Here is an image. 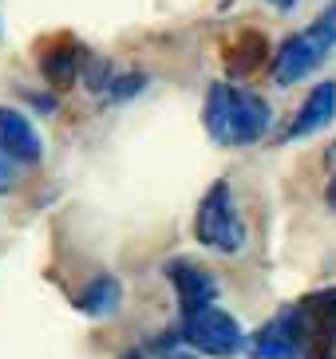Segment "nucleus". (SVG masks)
<instances>
[{
    "mask_svg": "<svg viewBox=\"0 0 336 359\" xmlns=\"http://www.w3.org/2000/svg\"><path fill=\"white\" fill-rule=\"evenodd\" d=\"M297 327L305 348H332L336 344V288H321V292L305 296L293 308Z\"/></svg>",
    "mask_w": 336,
    "mask_h": 359,
    "instance_id": "6",
    "label": "nucleus"
},
{
    "mask_svg": "<svg viewBox=\"0 0 336 359\" xmlns=\"http://www.w3.org/2000/svg\"><path fill=\"white\" fill-rule=\"evenodd\" d=\"M40 72H44V79H48V83L67 87L75 75L84 72V48H79V43H72V40L52 43V48L40 55Z\"/></svg>",
    "mask_w": 336,
    "mask_h": 359,
    "instance_id": "10",
    "label": "nucleus"
},
{
    "mask_svg": "<svg viewBox=\"0 0 336 359\" xmlns=\"http://www.w3.org/2000/svg\"><path fill=\"white\" fill-rule=\"evenodd\" d=\"M194 237L206 249H218V253H238L245 245V225L238 217L230 182H214L206 190V198L198 205V217H194Z\"/></svg>",
    "mask_w": 336,
    "mask_h": 359,
    "instance_id": "2",
    "label": "nucleus"
},
{
    "mask_svg": "<svg viewBox=\"0 0 336 359\" xmlns=\"http://www.w3.org/2000/svg\"><path fill=\"white\" fill-rule=\"evenodd\" d=\"M167 276H170V285H174V292H179L182 316H194V312L214 308V300H218V280L206 269H198L194 261H170Z\"/></svg>",
    "mask_w": 336,
    "mask_h": 359,
    "instance_id": "7",
    "label": "nucleus"
},
{
    "mask_svg": "<svg viewBox=\"0 0 336 359\" xmlns=\"http://www.w3.org/2000/svg\"><path fill=\"white\" fill-rule=\"evenodd\" d=\"M119 300H123V288H119L115 276H95L91 285L75 296V308L87 312V316H111L119 308Z\"/></svg>",
    "mask_w": 336,
    "mask_h": 359,
    "instance_id": "11",
    "label": "nucleus"
},
{
    "mask_svg": "<svg viewBox=\"0 0 336 359\" xmlns=\"http://www.w3.org/2000/svg\"><path fill=\"white\" fill-rule=\"evenodd\" d=\"M325 198H328V205H332V213H336V174H332V182H328V194H325Z\"/></svg>",
    "mask_w": 336,
    "mask_h": 359,
    "instance_id": "16",
    "label": "nucleus"
},
{
    "mask_svg": "<svg viewBox=\"0 0 336 359\" xmlns=\"http://www.w3.org/2000/svg\"><path fill=\"white\" fill-rule=\"evenodd\" d=\"M123 359H143V355H138V351H131V355H123Z\"/></svg>",
    "mask_w": 336,
    "mask_h": 359,
    "instance_id": "19",
    "label": "nucleus"
},
{
    "mask_svg": "<svg viewBox=\"0 0 336 359\" xmlns=\"http://www.w3.org/2000/svg\"><path fill=\"white\" fill-rule=\"evenodd\" d=\"M245 348H250L253 359H297L301 355V351H305V339H301L293 308H285L273 320H265V324L250 336Z\"/></svg>",
    "mask_w": 336,
    "mask_h": 359,
    "instance_id": "5",
    "label": "nucleus"
},
{
    "mask_svg": "<svg viewBox=\"0 0 336 359\" xmlns=\"http://www.w3.org/2000/svg\"><path fill=\"white\" fill-rule=\"evenodd\" d=\"M147 83V79H143V75H127V83H123V75H119L115 83H111V99H127L131 95V91H138V87Z\"/></svg>",
    "mask_w": 336,
    "mask_h": 359,
    "instance_id": "13",
    "label": "nucleus"
},
{
    "mask_svg": "<svg viewBox=\"0 0 336 359\" xmlns=\"http://www.w3.org/2000/svg\"><path fill=\"white\" fill-rule=\"evenodd\" d=\"M158 359H198V355H186V351H162Z\"/></svg>",
    "mask_w": 336,
    "mask_h": 359,
    "instance_id": "17",
    "label": "nucleus"
},
{
    "mask_svg": "<svg viewBox=\"0 0 336 359\" xmlns=\"http://www.w3.org/2000/svg\"><path fill=\"white\" fill-rule=\"evenodd\" d=\"M316 24H321V28L328 32V40L336 43V0H328V8L321 12V20H316Z\"/></svg>",
    "mask_w": 336,
    "mask_h": 359,
    "instance_id": "14",
    "label": "nucleus"
},
{
    "mask_svg": "<svg viewBox=\"0 0 336 359\" xmlns=\"http://www.w3.org/2000/svg\"><path fill=\"white\" fill-rule=\"evenodd\" d=\"M8 190H12V166L0 158V194H8Z\"/></svg>",
    "mask_w": 336,
    "mask_h": 359,
    "instance_id": "15",
    "label": "nucleus"
},
{
    "mask_svg": "<svg viewBox=\"0 0 336 359\" xmlns=\"http://www.w3.org/2000/svg\"><path fill=\"white\" fill-rule=\"evenodd\" d=\"M179 339H182V344H190V348H198L202 355H214V359L238 355L242 344H245L238 320H233L230 312H221V308H206V312L182 316Z\"/></svg>",
    "mask_w": 336,
    "mask_h": 359,
    "instance_id": "4",
    "label": "nucleus"
},
{
    "mask_svg": "<svg viewBox=\"0 0 336 359\" xmlns=\"http://www.w3.org/2000/svg\"><path fill=\"white\" fill-rule=\"evenodd\" d=\"M238 48H242V55H226V60H230V72H233V75L253 72V67L265 60V40H261L257 32L242 36V40H238Z\"/></svg>",
    "mask_w": 336,
    "mask_h": 359,
    "instance_id": "12",
    "label": "nucleus"
},
{
    "mask_svg": "<svg viewBox=\"0 0 336 359\" xmlns=\"http://www.w3.org/2000/svg\"><path fill=\"white\" fill-rule=\"evenodd\" d=\"M269 4H273V8H293L297 0H269Z\"/></svg>",
    "mask_w": 336,
    "mask_h": 359,
    "instance_id": "18",
    "label": "nucleus"
},
{
    "mask_svg": "<svg viewBox=\"0 0 336 359\" xmlns=\"http://www.w3.org/2000/svg\"><path fill=\"white\" fill-rule=\"evenodd\" d=\"M0 154L8 162H24V166L40 162V154H44V142L36 135V127L16 107H0Z\"/></svg>",
    "mask_w": 336,
    "mask_h": 359,
    "instance_id": "8",
    "label": "nucleus"
},
{
    "mask_svg": "<svg viewBox=\"0 0 336 359\" xmlns=\"http://www.w3.org/2000/svg\"><path fill=\"white\" fill-rule=\"evenodd\" d=\"M269 103H265L257 91L238 83H214L206 91V103H202V123H206V135L218 142V147H250L269 130Z\"/></svg>",
    "mask_w": 336,
    "mask_h": 359,
    "instance_id": "1",
    "label": "nucleus"
},
{
    "mask_svg": "<svg viewBox=\"0 0 336 359\" xmlns=\"http://www.w3.org/2000/svg\"><path fill=\"white\" fill-rule=\"evenodd\" d=\"M332 115H336V83L328 79V83H316L309 91V99L301 103L293 127H289V138H309L316 130H325L332 123Z\"/></svg>",
    "mask_w": 336,
    "mask_h": 359,
    "instance_id": "9",
    "label": "nucleus"
},
{
    "mask_svg": "<svg viewBox=\"0 0 336 359\" xmlns=\"http://www.w3.org/2000/svg\"><path fill=\"white\" fill-rule=\"evenodd\" d=\"M332 48L336 43L328 40V32L321 28V24H313V28H305V32H293L289 40H281V48H277V55H273V67H269L273 83L277 87H293L297 79L313 75L316 67L325 64Z\"/></svg>",
    "mask_w": 336,
    "mask_h": 359,
    "instance_id": "3",
    "label": "nucleus"
}]
</instances>
